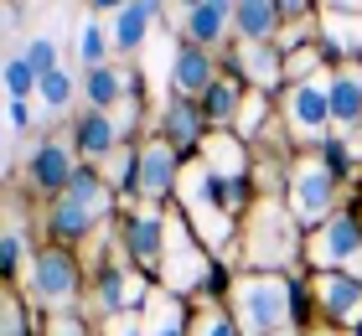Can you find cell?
Returning <instances> with one entry per match:
<instances>
[{
  "instance_id": "cell-20",
  "label": "cell",
  "mask_w": 362,
  "mask_h": 336,
  "mask_svg": "<svg viewBox=\"0 0 362 336\" xmlns=\"http://www.w3.org/2000/svg\"><path fill=\"white\" fill-rule=\"evenodd\" d=\"M160 248H166V217H160V212H135V217H129V254L145 259V264H156Z\"/></svg>"
},
{
  "instance_id": "cell-1",
  "label": "cell",
  "mask_w": 362,
  "mask_h": 336,
  "mask_svg": "<svg viewBox=\"0 0 362 336\" xmlns=\"http://www.w3.org/2000/svg\"><path fill=\"white\" fill-rule=\"evenodd\" d=\"M233 321L243 336L290 331V284L279 274H249L233 284Z\"/></svg>"
},
{
  "instance_id": "cell-39",
  "label": "cell",
  "mask_w": 362,
  "mask_h": 336,
  "mask_svg": "<svg viewBox=\"0 0 362 336\" xmlns=\"http://www.w3.org/2000/svg\"><path fill=\"white\" fill-rule=\"evenodd\" d=\"M218 187H223V207L238 212V207H243V176H238V181H218Z\"/></svg>"
},
{
  "instance_id": "cell-15",
  "label": "cell",
  "mask_w": 362,
  "mask_h": 336,
  "mask_svg": "<svg viewBox=\"0 0 362 336\" xmlns=\"http://www.w3.org/2000/svg\"><path fill=\"white\" fill-rule=\"evenodd\" d=\"M316 295H321V306L337 315L341 326H357L362 321V279L357 274H321L316 279Z\"/></svg>"
},
{
  "instance_id": "cell-44",
  "label": "cell",
  "mask_w": 362,
  "mask_h": 336,
  "mask_svg": "<svg viewBox=\"0 0 362 336\" xmlns=\"http://www.w3.org/2000/svg\"><path fill=\"white\" fill-rule=\"evenodd\" d=\"M310 336H337V331H310Z\"/></svg>"
},
{
  "instance_id": "cell-30",
  "label": "cell",
  "mask_w": 362,
  "mask_h": 336,
  "mask_svg": "<svg viewBox=\"0 0 362 336\" xmlns=\"http://www.w3.org/2000/svg\"><path fill=\"white\" fill-rule=\"evenodd\" d=\"M233 62H238V73H249L254 83H264V88H269V83H279V73H285V62H279L269 47H238Z\"/></svg>"
},
{
  "instance_id": "cell-31",
  "label": "cell",
  "mask_w": 362,
  "mask_h": 336,
  "mask_svg": "<svg viewBox=\"0 0 362 336\" xmlns=\"http://www.w3.org/2000/svg\"><path fill=\"white\" fill-rule=\"evenodd\" d=\"M160 140L166 145H192L197 140V120H192V109H187V98H176V104H166V114H160Z\"/></svg>"
},
{
  "instance_id": "cell-13",
  "label": "cell",
  "mask_w": 362,
  "mask_h": 336,
  "mask_svg": "<svg viewBox=\"0 0 362 336\" xmlns=\"http://www.w3.org/2000/svg\"><path fill=\"white\" fill-rule=\"evenodd\" d=\"M83 98H88V109L114 114V104H129V98H135V73H129L124 62L98 67V73L83 78Z\"/></svg>"
},
{
  "instance_id": "cell-35",
  "label": "cell",
  "mask_w": 362,
  "mask_h": 336,
  "mask_svg": "<svg viewBox=\"0 0 362 336\" xmlns=\"http://www.w3.org/2000/svg\"><path fill=\"white\" fill-rule=\"evenodd\" d=\"M192 336H238V326L228 321L223 311H202V315H197V331H192Z\"/></svg>"
},
{
  "instance_id": "cell-28",
  "label": "cell",
  "mask_w": 362,
  "mask_h": 336,
  "mask_svg": "<svg viewBox=\"0 0 362 336\" xmlns=\"http://www.w3.org/2000/svg\"><path fill=\"white\" fill-rule=\"evenodd\" d=\"M37 67H31L21 52H6V104H26V98H37Z\"/></svg>"
},
{
  "instance_id": "cell-43",
  "label": "cell",
  "mask_w": 362,
  "mask_h": 336,
  "mask_svg": "<svg viewBox=\"0 0 362 336\" xmlns=\"http://www.w3.org/2000/svg\"><path fill=\"white\" fill-rule=\"evenodd\" d=\"M352 156H362V120H357V129H352Z\"/></svg>"
},
{
  "instance_id": "cell-8",
  "label": "cell",
  "mask_w": 362,
  "mask_h": 336,
  "mask_svg": "<svg viewBox=\"0 0 362 336\" xmlns=\"http://www.w3.org/2000/svg\"><path fill=\"white\" fill-rule=\"evenodd\" d=\"M156 16H160V6H145V0H135V6H109L104 11V26H109L114 52H119V57L145 52L151 37H156Z\"/></svg>"
},
{
  "instance_id": "cell-24",
  "label": "cell",
  "mask_w": 362,
  "mask_h": 336,
  "mask_svg": "<svg viewBox=\"0 0 362 336\" xmlns=\"http://www.w3.org/2000/svg\"><path fill=\"white\" fill-rule=\"evenodd\" d=\"M140 336H181V306L176 295H145V315H140Z\"/></svg>"
},
{
  "instance_id": "cell-4",
  "label": "cell",
  "mask_w": 362,
  "mask_h": 336,
  "mask_svg": "<svg viewBox=\"0 0 362 336\" xmlns=\"http://www.w3.org/2000/svg\"><path fill=\"white\" fill-rule=\"evenodd\" d=\"M243 254L249 264H290L295 259V223L285 207H274V202H259L254 223H249V238H243Z\"/></svg>"
},
{
  "instance_id": "cell-34",
  "label": "cell",
  "mask_w": 362,
  "mask_h": 336,
  "mask_svg": "<svg viewBox=\"0 0 362 336\" xmlns=\"http://www.w3.org/2000/svg\"><path fill=\"white\" fill-rule=\"evenodd\" d=\"M0 259H6V269H16V264H31V259H26L21 223H6V243H0Z\"/></svg>"
},
{
  "instance_id": "cell-7",
  "label": "cell",
  "mask_w": 362,
  "mask_h": 336,
  "mask_svg": "<svg viewBox=\"0 0 362 336\" xmlns=\"http://www.w3.org/2000/svg\"><path fill=\"white\" fill-rule=\"evenodd\" d=\"M310 259L321 264V274H337L341 264L362 259V233L352 217H326V223L310 233Z\"/></svg>"
},
{
  "instance_id": "cell-25",
  "label": "cell",
  "mask_w": 362,
  "mask_h": 336,
  "mask_svg": "<svg viewBox=\"0 0 362 336\" xmlns=\"http://www.w3.org/2000/svg\"><path fill=\"white\" fill-rule=\"evenodd\" d=\"M176 42L166 37V31H156L151 37V47H145V78H151V88H156V98L166 93V83L176 78Z\"/></svg>"
},
{
  "instance_id": "cell-26",
  "label": "cell",
  "mask_w": 362,
  "mask_h": 336,
  "mask_svg": "<svg viewBox=\"0 0 362 336\" xmlns=\"http://www.w3.org/2000/svg\"><path fill=\"white\" fill-rule=\"evenodd\" d=\"M326 37H332V52H357L362 47V11L357 6H337V11H326Z\"/></svg>"
},
{
  "instance_id": "cell-27",
  "label": "cell",
  "mask_w": 362,
  "mask_h": 336,
  "mask_svg": "<svg viewBox=\"0 0 362 336\" xmlns=\"http://www.w3.org/2000/svg\"><path fill=\"white\" fill-rule=\"evenodd\" d=\"M279 21V6H269V0H249V6H233V26L249 37V47H259L274 31Z\"/></svg>"
},
{
  "instance_id": "cell-42",
  "label": "cell",
  "mask_w": 362,
  "mask_h": 336,
  "mask_svg": "<svg viewBox=\"0 0 362 336\" xmlns=\"http://www.w3.org/2000/svg\"><path fill=\"white\" fill-rule=\"evenodd\" d=\"M259 114H264V104H259V98H254V104H249V109L238 114V124H243V129H254V124H259Z\"/></svg>"
},
{
  "instance_id": "cell-11",
  "label": "cell",
  "mask_w": 362,
  "mask_h": 336,
  "mask_svg": "<svg viewBox=\"0 0 362 336\" xmlns=\"http://www.w3.org/2000/svg\"><path fill=\"white\" fill-rule=\"evenodd\" d=\"M160 274H166L171 290H192V284L207 279V259L192 248L187 228H181L176 217H166V259H160Z\"/></svg>"
},
{
  "instance_id": "cell-41",
  "label": "cell",
  "mask_w": 362,
  "mask_h": 336,
  "mask_svg": "<svg viewBox=\"0 0 362 336\" xmlns=\"http://www.w3.org/2000/svg\"><path fill=\"white\" fill-rule=\"evenodd\" d=\"M52 336H88L78 321H68V315H57V326H52Z\"/></svg>"
},
{
  "instance_id": "cell-17",
  "label": "cell",
  "mask_w": 362,
  "mask_h": 336,
  "mask_svg": "<svg viewBox=\"0 0 362 336\" xmlns=\"http://www.w3.org/2000/svg\"><path fill=\"white\" fill-rule=\"evenodd\" d=\"M176 21H181V31H187L197 47H212L228 26H233V6H218V0H202V6H181V11H176Z\"/></svg>"
},
{
  "instance_id": "cell-12",
  "label": "cell",
  "mask_w": 362,
  "mask_h": 336,
  "mask_svg": "<svg viewBox=\"0 0 362 336\" xmlns=\"http://www.w3.org/2000/svg\"><path fill=\"white\" fill-rule=\"evenodd\" d=\"M31 187H42V192H68V181L78 176L73 171V145L68 140H37L31 145Z\"/></svg>"
},
{
  "instance_id": "cell-32",
  "label": "cell",
  "mask_w": 362,
  "mask_h": 336,
  "mask_svg": "<svg viewBox=\"0 0 362 336\" xmlns=\"http://www.w3.org/2000/svg\"><path fill=\"white\" fill-rule=\"evenodd\" d=\"M202 114H207V120H238V88H233V83H212V88L202 93Z\"/></svg>"
},
{
  "instance_id": "cell-40",
  "label": "cell",
  "mask_w": 362,
  "mask_h": 336,
  "mask_svg": "<svg viewBox=\"0 0 362 336\" xmlns=\"http://www.w3.org/2000/svg\"><path fill=\"white\" fill-rule=\"evenodd\" d=\"M6 336H21V306H16V295H6Z\"/></svg>"
},
{
  "instance_id": "cell-10",
  "label": "cell",
  "mask_w": 362,
  "mask_h": 336,
  "mask_svg": "<svg viewBox=\"0 0 362 336\" xmlns=\"http://www.w3.org/2000/svg\"><path fill=\"white\" fill-rule=\"evenodd\" d=\"M68 57L78 73H98V67H109L114 57V42H109V26H104V11H83L73 21V37H68Z\"/></svg>"
},
{
  "instance_id": "cell-36",
  "label": "cell",
  "mask_w": 362,
  "mask_h": 336,
  "mask_svg": "<svg viewBox=\"0 0 362 336\" xmlns=\"http://www.w3.org/2000/svg\"><path fill=\"white\" fill-rule=\"evenodd\" d=\"M21 124H26V104H6V145L21 140Z\"/></svg>"
},
{
  "instance_id": "cell-2",
  "label": "cell",
  "mask_w": 362,
  "mask_h": 336,
  "mask_svg": "<svg viewBox=\"0 0 362 336\" xmlns=\"http://www.w3.org/2000/svg\"><path fill=\"white\" fill-rule=\"evenodd\" d=\"M176 192H181V202H187V212H192L197 233H202L207 243H223L228 233H233V223H228L233 212L223 207V187H218V176H212V166H207V161L181 166Z\"/></svg>"
},
{
  "instance_id": "cell-22",
  "label": "cell",
  "mask_w": 362,
  "mask_h": 336,
  "mask_svg": "<svg viewBox=\"0 0 362 336\" xmlns=\"http://www.w3.org/2000/svg\"><path fill=\"white\" fill-rule=\"evenodd\" d=\"M332 120L357 124L362 120V67H341L332 78Z\"/></svg>"
},
{
  "instance_id": "cell-46",
  "label": "cell",
  "mask_w": 362,
  "mask_h": 336,
  "mask_svg": "<svg viewBox=\"0 0 362 336\" xmlns=\"http://www.w3.org/2000/svg\"><path fill=\"white\" fill-rule=\"evenodd\" d=\"M269 336H290V331H269Z\"/></svg>"
},
{
  "instance_id": "cell-45",
  "label": "cell",
  "mask_w": 362,
  "mask_h": 336,
  "mask_svg": "<svg viewBox=\"0 0 362 336\" xmlns=\"http://www.w3.org/2000/svg\"><path fill=\"white\" fill-rule=\"evenodd\" d=\"M352 269H357V279H362V259H357V264H352Z\"/></svg>"
},
{
  "instance_id": "cell-19",
  "label": "cell",
  "mask_w": 362,
  "mask_h": 336,
  "mask_svg": "<svg viewBox=\"0 0 362 336\" xmlns=\"http://www.w3.org/2000/svg\"><path fill=\"white\" fill-rule=\"evenodd\" d=\"M73 140H78L83 156L109 161V156H114V140H119V124H114V114H104V109H83V114H78Z\"/></svg>"
},
{
  "instance_id": "cell-14",
  "label": "cell",
  "mask_w": 362,
  "mask_h": 336,
  "mask_svg": "<svg viewBox=\"0 0 362 336\" xmlns=\"http://www.w3.org/2000/svg\"><path fill=\"white\" fill-rule=\"evenodd\" d=\"M21 57L37 67V78L68 67V47H62V21H57V16H42V21L31 26V42L21 47Z\"/></svg>"
},
{
  "instance_id": "cell-21",
  "label": "cell",
  "mask_w": 362,
  "mask_h": 336,
  "mask_svg": "<svg viewBox=\"0 0 362 336\" xmlns=\"http://www.w3.org/2000/svg\"><path fill=\"white\" fill-rule=\"evenodd\" d=\"M145 290H140V279L129 274V269H119V264H109L104 269V279H98V311L104 315H119L129 300H140Z\"/></svg>"
},
{
  "instance_id": "cell-38",
  "label": "cell",
  "mask_w": 362,
  "mask_h": 336,
  "mask_svg": "<svg viewBox=\"0 0 362 336\" xmlns=\"http://www.w3.org/2000/svg\"><path fill=\"white\" fill-rule=\"evenodd\" d=\"M109 336H140V321L129 311H119V315H109Z\"/></svg>"
},
{
  "instance_id": "cell-23",
  "label": "cell",
  "mask_w": 362,
  "mask_h": 336,
  "mask_svg": "<svg viewBox=\"0 0 362 336\" xmlns=\"http://www.w3.org/2000/svg\"><path fill=\"white\" fill-rule=\"evenodd\" d=\"M176 93H207L212 83V57L202 52V47H181V57H176Z\"/></svg>"
},
{
  "instance_id": "cell-3",
  "label": "cell",
  "mask_w": 362,
  "mask_h": 336,
  "mask_svg": "<svg viewBox=\"0 0 362 336\" xmlns=\"http://www.w3.org/2000/svg\"><path fill=\"white\" fill-rule=\"evenodd\" d=\"M104 212H109L104 181H98L93 171H78V176L68 181V192L57 197V207H52V228L62 233V238H78V233H88Z\"/></svg>"
},
{
  "instance_id": "cell-33",
  "label": "cell",
  "mask_w": 362,
  "mask_h": 336,
  "mask_svg": "<svg viewBox=\"0 0 362 336\" xmlns=\"http://www.w3.org/2000/svg\"><path fill=\"white\" fill-rule=\"evenodd\" d=\"M140 176V156H135V150H114V156H109V181H114V187H124V181H135Z\"/></svg>"
},
{
  "instance_id": "cell-37",
  "label": "cell",
  "mask_w": 362,
  "mask_h": 336,
  "mask_svg": "<svg viewBox=\"0 0 362 336\" xmlns=\"http://www.w3.org/2000/svg\"><path fill=\"white\" fill-rule=\"evenodd\" d=\"M310 67H316V52H310V47H300V52L285 57V73H310ZM310 78H316V73H310Z\"/></svg>"
},
{
  "instance_id": "cell-16",
  "label": "cell",
  "mask_w": 362,
  "mask_h": 336,
  "mask_svg": "<svg viewBox=\"0 0 362 336\" xmlns=\"http://www.w3.org/2000/svg\"><path fill=\"white\" fill-rule=\"evenodd\" d=\"M78 93H83V83H78V67H73V62L57 67V73H47V78L37 83V124L57 120V114H68Z\"/></svg>"
},
{
  "instance_id": "cell-29",
  "label": "cell",
  "mask_w": 362,
  "mask_h": 336,
  "mask_svg": "<svg viewBox=\"0 0 362 336\" xmlns=\"http://www.w3.org/2000/svg\"><path fill=\"white\" fill-rule=\"evenodd\" d=\"M202 161L212 166V176H218V181H238L243 176V150L233 140H223V134L202 140Z\"/></svg>"
},
{
  "instance_id": "cell-9",
  "label": "cell",
  "mask_w": 362,
  "mask_h": 336,
  "mask_svg": "<svg viewBox=\"0 0 362 336\" xmlns=\"http://www.w3.org/2000/svg\"><path fill=\"white\" fill-rule=\"evenodd\" d=\"M332 166L326 161H305L295 166L290 176V212L300 217V223H316V217H326V207H332Z\"/></svg>"
},
{
  "instance_id": "cell-18",
  "label": "cell",
  "mask_w": 362,
  "mask_h": 336,
  "mask_svg": "<svg viewBox=\"0 0 362 336\" xmlns=\"http://www.w3.org/2000/svg\"><path fill=\"white\" fill-rule=\"evenodd\" d=\"M181 181V171H176V150L166 145V140H151L140 150V176H135V187L145 192V197H160L166 187H176Z\"/></svg>"
},
{
  "instance_id": "cell-6",
  "label": "cell",
  "mask_w": 362,
  "mask_h": 336,
  "mask_svg": "<svg viewBox=\"0 0 362 336\" xmlns=\"http://www.w3.org/2000/svg\"><path fill=\"white\" fill-rule=\"evenodd\" d=\"M285 114H290V129L300 134V140L326 134V120H332V78L316 73L305 83H295V93L285 98Z\"/></svg>"
},
{
  "instance_id": "cell-5",
  "label": "cell",
  "mask_w": 362,
  "mask_h": 336,
  "mask_svg": "<svg viewBox=\"0 0 362 336\" xmlns=\"http://www.w3.org/2000/svg\"><path fill=\"white\" fill-rule=\"evenodd\" d=\"M26 295L37 300V306L47 311H62V306H73V295H78V269L68 254H37L26 269Z\"/></svg>"
}]
</instances>
